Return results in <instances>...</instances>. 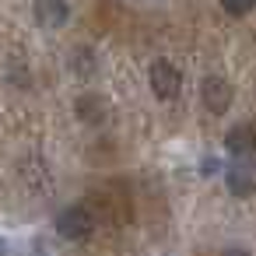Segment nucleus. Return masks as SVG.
Segmentation results:
<instances>
[{
  "label": "nucleus",
  "instance_id": "obj_1",
  "mask_svg": "<svg viewBox=\"0 0 256 256\" xmlns=\"http://www.w3.org/2000/svg\"><path fill=\"white\" fill-rule=\"evenodd\" d=\"M148 81H151V92H154L162 102L176 98L179 88H182V74H179V67L168 64V60H154L151 70H148Z\"/></svg>",
  "mask_w": 256,
  "mask_h": 256
},
{
  "label": "nucleus",
  "instance_id": "obj_2",
  "mask_svg": "<svg viewBox=\"0 0 256 256\" xmlns=\"http://www.w3.org/2000/svg\"><path fill=\"white\" fill-rule=\"evenodd\" d=\"M224 182L235 196H252L256 193V165L252 158H235L224 172Z\"/></svg>",
  "mask_w": 256,
  "mask_h": 256
},
{
  "label": "nucleus",
  "instance_id": "obj_3",
  "mask_svg": "<svg viewBox=\"0 0 256 256\" xmlns=\"http://www.w3.org/2000/svg\"><path fill=\"white\" fill-rule=\"evenodd\" d=\"M92 214L84 210V207H67L60 218H56V232L64 235V238H70V242H78V238H88L92 235Z\"/></svg>",
  "mask_w": 256,
  "mask_h": 256
},
{
  "label": "nucleus",
  "instance_id": "obj_4",
  "mask_svg": "<svg viewBox=\"0 0 256 256\" xmlns=\"http://www.w3.org/2000/svg\"><path fill=\"white\" fill-rule=\"evenodd\" d=\"M200 95H204V106H207L210 112H218V116H221V112L232 106V98H235L232 84H228L224 78H218V74L204 78V88H200Z\"/></svg>",
  "mask_w": 256,
  "mask_h": 256
},
{
  "label": "nucleus",
  "instance_id": "obj_5",
  "mask_svg": "<svg viewBox=\"0 0 256 256\" xmlns=\"http://www.w3.org/2000/svg\"><path fill=\"white\" fill-rule=\"evenodd\" d=\"M32 14L42 28H64L67 18H70V8H67V0H36L32 4Z\"/></svg>",
  "mask_w": 256,
  "mask_h": 256
},
{
  "label": "nucleus",
  "instance_id": "obj_6",
  "mask_svg": "<svg viewBox=\"0 0 256 256\" xmlns=\"http://www.w3.org/2000/svg\"><path fill=\"white\" fill-rule=\"evenodd\" d=\"M228 151H232L235 158H249V154L256 151V134H252L249 126H235V130L228 134Z\"/></svg>",
  "mask_w": 256,
  "mask_h": 256
},
{
  "label": "nucleus",
  "instance_id": "obj_7",
  "mask_svg": "<svg viewBox=\"0 0 256 256\" xmlns=\"http://www.w3.org/2000/svg\"><path fill=\"white\" fill-rule=\"evenodd\" d=\"M252 4H256V0H221V8H224L228 14H235V18L249 14V11H252Z\"/></svg>",
  "mask_w": 256,
  "mask_h": 256
},
{
  "label": "nucleus",
  "instance_id": "obj_8",
  "mask_svg": "<svg viewBox=\"0 0 256 256\" xmlns=\"http://www.w3.org/2000/svg\"><path fill=\"white\" fill-rule=\"evenodd\" d=\"M224 256H249L246 249H224Z\"/></svg>",
  "mask_w": 256,
  "mask_h": 256
}]
</instances>
